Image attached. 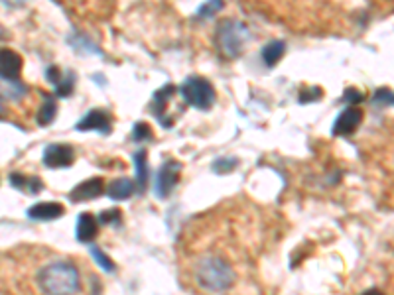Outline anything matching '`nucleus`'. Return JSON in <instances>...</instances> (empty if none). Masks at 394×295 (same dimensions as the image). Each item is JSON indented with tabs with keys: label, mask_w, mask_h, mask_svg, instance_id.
<instances>
[{
	"label": "nucleus",
	"mask_w": 394,
	"mask_h": 295,
	"mask_svg": "<svg viewBox=\"0 0 394 295\" xmlns=\"http://www.w3.org/2000/svg\"><path fill=\"white\" fill-rule=\"evenodd\" d=\"M64 205L55 203V201H44V203H36L28 209V219L32 221H55L60 217H64Z\"/></svg>",
	"instance_id": "obj_12"
},
{
	"label": "nucleus",
	"mask_w": 394,
	"mask_h": 295,
	"mask_svg": "<svg viewBox=\"0 0 394 295\" xmlns=\"http://www.w3.org/2000/svg\"><path fill=\"white\" fill-rule=\"evenodd\" d=\"M42 161H44L46 168H51V170L69 168L75 161V150L69 144H50L44 150Z\"/></svg>",
	"instance_id": "obj_6"
},
{
	"label": "nucleus",
	"mask_w": 394,
	"mask_h": 295,
	"mask_svg": "<svg viewBox=\"0 0 394 295\" xmlns=\"http://www.w3.org/2000/svg\"><path fill=\"white\" fill-rule=\"evenodd\" d=\"M174 93H176V87L172 85V83H165V85L160 87L152 95V98H150V107H148V109H150V112L158 118V123L162 124L164 128H170V126L174 124L168 118V114H165V107H168V102H170V98H172Z\"/></svg>",
	"instance_id": "obj_8"
},
{
	"label": "nucleus",
	"mask_w": 394,
	"mask_h": 295,
	"mask_svg": "<svg viewBox=\"0 0 394 295\" xmlns=\"http://www.w3.org/2000/svg\"><path fill=\"white\" fill-rule=\"evenodd\" d=\"M46 79L55 89V97H69L75 89V73L73 71H62L57 65H50L46 69Z\"/></svg>",
	"instance_id": "obj_9"
},
{
	"label": "nucleus",
	"mask_w": 394,
	"mask_h": 295,
	"mask_svg": "<svg viewBox=\"0 0 394 295\" xmlns=\"http://www.w3.org/2000/svg\"><path fill=\"white\" fill-rule=\"evenodd\" d=\"M225 6V0H207L197 8V18H213L217 12H221Z\"/></svg>",
	"instance_id": "obj_22"
},
{
	"label": "nucleus",
	"mask_w": 394,
	"mask_h": 295,
	"mask_svg": "<svg viewBox=\"0 0 394 295\" xmlns=\"http://www.w3.org/2000/svg\"><path fill=\"white\" fill-rule=\"evenodd\" d=\"M363 295H384L381 292V289H377V287H373V289H367V292H365V294Z\"/></svg>",
	"instance_id": "obj_31"
},
{
	"label": "nucleus",
	"mask_w": 394,
	"mask_h": 295,
	"mask_svg": "<svg viewBox=\"0 0 394 295\" xmlns=\"http://www.w3.org/2000/svg\"><path fill=\"white\" fill-rule=\"evenodd\" d=\"M77 132H101V134H111L113 130V120L111 114L102 109H93L85 116H81V120L75 124Z\"/></svg>",
	"instance_id": "obj_7"
},
{
	"label": "nucleus",
	"mask_w": 394,
	"mask_h": 295,
	"mask_svg": "<svg viewBox=\"0 0 394 295\" xmlns=\"http://www.w3.org/2000/svg\"><path fill=\"white\" fill-rule=\"evenodd\" d=\"M102 193H105V184H102L101 177H91V179H85L77 187H73L69 191V199L73 203H83V201H93V199L101 197Z\"/></svg>",
	"instance_id": "obj_11"
},
{
	"label": "nucleus",
	"mask_w": 394,
	"mask_h": 295,
	"mask_svg": "<svg viewBox=\"0 0 394 295\" xmlns=\"http://www.w3.org/2000/svg\"><path fill=\"white\" fill-rule=\"evenodd\" d=\"M152 138V128L146 123H136L132 128V140L134 142H148Z\"/></svg>",
	"instance_id": "obj_25"
},
{
	"label": "nucleus",
	"mask_w": 394,
	"mask_h": 295,
	"mask_svg": "<svg viewBox=\"0 0 394 295\" xmlns=\"http://www.w3.org/2000/svg\"><path fill=\"white\" fill-rule=\"evenodd\" d=\"M120 211L118 209H107V211H102L101 215H99V224H102V226H107V224H118L120 222Z\"/></svg>",
	"instance_id": "obj_27"
},
{
	"label": "nucleus",
	"mask_w": 394,
	"mask_h": 295,
	"mask_svg": "<svg viewBox=\"0 0 394 295\" xmlns=\"http://www.w3.org/2000/svg\"><path fill=\"white\" fill-rule=\"evenodd\" d=\"M55 114H57V100L51 95H46L42 105L38 109V116H36V123L39 126H50L55 120Z\"/></svg>",
	"instance_id": "obj_21"
},
{
	"label": "nucleus",
	"mask_w": 394,
	"mask_h": 295,
	"mask_svg": "<svg viewBox=\"0 0 394 295\" xmlns=\"http://www.w3.org/2000/svg\"><path fill=\"white\" fill-rule=\"evenodd\" d=\"M179 95L186 100V105L197 111H209L215 102V89L202 75H190L179 85Z\"/></svg>",
	"instance_id": "obj_4"
},
{
	"label": "nucleus",
	"mask_w": 394,
	"mask_h": 295,
	"mask_svg": "<svg viewBox=\"0 0 394 295\" xmlns=\"http://www.w3.org/2000/svg\"><path fill=\"white\" fill-rule=\"evenodd\" d=\"M28 87L18 79H8L0 75V98L2 100H20L26 97Z\"/></svg>",
	"instance_id": "obj_16"
},
{
	"label": "nucleus",
	"mask_w": 394,
	"mask_h": 295,
	"mask_svg": "<svg viewBox=\"0 0 394 295\" xmlns=\"http://www.w3.org/2000/svg\"><path fill=\"white\" fill-rule=\"evenodd\" d=\"M132 193H136V184L128 177H120L115 179L113 184L107 187V195L111 197L113 201H127L132 197Z\"/></svg>",
	"instance_id": "obj_17"
},
{
	"label": "nucleus",
	"mask_w": 394,
	"mask_h": 295,
	"mask_svg": "<svg viewBox=\"0 0 394 295\" xmlns=\"http://www.w3.org/2000/svg\"><path fill=\"white\" fill-rule=\"evenodd\" d=\"M36 283L42 295H79L81 276L73 262L51 260L42 266L36 276Z\"/></svg>",
	"instance_id": "obj_2"
},
{
	"label": "nucleus",
	"mask_w": 394,
	"mask_h": 295,
	"mask_svg": "<svg viewBox=\"0 0 394 295\" xmlns=\"http://www.w3.org/2000/svg\"><path fill=\"white\" fill-rule=\"evenodd\" d=\"M67 44L75 49L79 55H87V53H93V55H101V49L97 48V44H93L89 37L83 36V34H79V32H73V34H69V37H67Z\"/></svg>",
	"instance_id": "obj_20"
},
{
	"label": "nucleus",
	"mask_w": 394,
	"mask_h": 295,
	"mask_svg": "<svg viewBox=\"0 0 394 295\" xmlns=\"http://www.w3.org/2000/svg\"><path fill=\"white\" fill-rule=\"evenodd\" d=\"M132 161H134V172H136V177H134L136 191L144 193V191H146V185H148V177H150V168H148V154H146V150H138V152L132 156Z\"/></svg>",
	"instance_id": "obj_15"
},
{
	"label": "nucleus",
	"mask_w": 394,
	"mask_h": 295,
	"mask_svg": "<svg viewBox=\"0 0 394 295\" xmlns=\"http://www.w3.org/2000/svg\"><path fill=\"white\" fill-rule=\"evenodd\" d=\"M323 95V91L319 87H304L300 91V102H316Z\"/></svg>",
	"instance_id": "obj_28"
},
{
	"label": "nucleus",
	"mask_w": 394,
	"mask_h": 295,
	"mask_svg": "<svg viewBox=\"0 0 394 295\" xmlns=\"http://www.w3.org/2000/svg\"><path fill=\"white\" fill-rule=\"evenodd\" d=\"M99 226H101V224H99V221H97L95 215H91V213L79 215L75 226L77 240L83 242V244H91V242L97 238V234H99Z\"/></svg>",
	"instance_id": "obj_13"
},
{
	"label": "nucleus",
	"mask_w": 394,
	"mask_h": 295,
	"mask_svg": "<svg viewBox=\"0 0 394 295\" xmlns=\"http://www.w3.org/2000/svg\"><path fill=\"white\" fill-rule=\"evenodd\" d=\"M2 4H6V6H10V8H22L28 0H0Z\"/></svg>",
	"instance_id": "obj_30"
},
{
	"label": "nucleus",
	"mask_w": 394,
	"mask_h": 295,
	"mask_svg": "<svg viewBox=\"0 0 394 295\" xmlns=\"http://www.w3.org/2000/svg\"><path fill=\"white\" fill-rule=\"evenodd\" d=\"M10 185L16 187L18 191L22 193H28V195H38L39 191L44 189V184L39 177H28V175H22V173H12L10 175Z\"/></svg>",
	"instance_id": "obj_18"
},
{
	"label": "nucleus",
	"mask_w": 394,
	"mask_h": 295,
	"mask_svg": "<svg viewBox=\"0 0 394 295\" xmlns=\"http://www.w3.org/2000/svg\"><path fill=\"white\" fill-rule=\"evenodd\" d=\"M237 166H239V160H237V158H219V160L213 161L211 170L219 173V175H225V173L235 172Z\"/></svg>",
	"instance_id": "obj_24"
},
{
	"label": "nucleus",
	"mask_w": 394,
	"mask_h": 295,
	"mask_svg": "<svg viewBox=\"0 0 394 295\" xmlns=\"http://www.w3.org/2000/svg\"><path fill=\"white\" fill-rule=\"evenodd\" d=\"M284 53H286V42H282V39H272V42H268L267 46L262 48L260 57H262V62H265L267 67H274V65L284 57Z\"/></svg>",
	"instance_id": "obj_19"
},
{
	"label": "nucleus",
	"mask_w": 394,
	"mask_h": 295,
	"mask_svg": "<svg viewBox=\"0 0 394 295\" xmlns=\"http://www.w3.org/2000/svg\"><path fill=\"white\" fill-rule=\"evenodd\" d=\"M375 105H386V107H394V93L391 89H377L375 97H373Z\"/></svg>",
	"instance_id": "obj_26"
},
{
	"label": "nucleus",
	"mask_w": 394,
	"mask_h": 295,
	"mask_svg": "<svg viewBox=\"0 0 394 295\" xmlns=\"http://www.w3.org/2000/svg\"><path fill=\"white\" fill-rule=\"evenodd\" d=\"M6 114V107H4V102H2V98H0V118Z\"/></svg>",
	"instance_id": "obj_32"
},
{
	"label": "nucleus",
	"mask_w": 394,
	"mask_h": 295,
	"mask_svg": "<svg viewBox=\"0 0 394 295\" xmlns=\"http://www.w3.org/2000/svg\"><path fill=\"white\" fill-rule=\"evenodd\" d=\"M89 250H91V256L95 258V262H97V264L101 266L102 270H105V271H115V268H116L115 262L109 258V256H107V254L102 252L101 248H99V246L91 244Z\"/></svg>",
	"instance_id": "obj_23"
},
{
	"label": "nucleus",
	"mask_w": 394,
	"mask_h": 295,
	"mask_svg": "<svg viewBox=\"0 0 394 295\" xmlns=\"http://www.w3.org/2000/svg\"><path fill=\"white\" fill-rule=\"evenodd\" d=\"M22 67H24V62H22L20 53H16L14 49L8 48L0 49V75H2V77L18 79Z\"/></svg>",
	"instance_id": "obj_14"
},
{
	"label": "nucleus",
	"mask_w": 394,
	"mask_h": 295,
	"mask_svg": "<svg viewBox=\"0 0 394 295\" xmlns=\"http://www.w3.org/2000/svg\"><path fill=\"white\" fill-rule=\"evenodd\" d=\"M341 100H343V102H351V105H359V102L363 100V93H359L357 89H353V87H349V89L345 91V95Z\"/></svg>",
	"instance_id": "obj_29"
},
{
	"label": "nucleus",
	"mask_w": 394,
	"mask_h": 295,
	"mask_svg": "<svg viewBox=\"0 0 394 295\" xmlns=\"http://www.w3.org/2000/svg\"><path fill=\"white\" fill-rule=\"evenodd\" d=\"M363 123V112L357 107H347L343 112H339V116L335 118L331 132L333 136H351L357 128Z\"/></svg>",
	"instance_id": "obj_10"
},
{
	"label": "nucleus",
	"mask_w": 394,
	"mask_h": 295,
	"mask_svg": "<svg viewBox=\"0 0 394 295\" xmlns=\"http://www.w3.org/2000/svg\"><path fill=\"white\" fill-rule=\"evenodd\" d=\"M179 175H181V163L176 160H165L156 177V195L160 199L170 195L178 187Z\"/></svg>",
	"instance_id": "obj_5"
},
{
	"label": "nucleus",
	"mask_w": 394,
	"mask_h": 295,
	"mask_svg": "<svg viewBox=\"0 0 394 295\" xmlns=\"http://www.w3.org/2000/svg\"><path fill=\"white\" fill-rule=\"evenodd\" d=\"M197 252H191L186 258V268L197 289L207 295H227L237 287L241 271L237 260L229 256L227 246L197 244Z\"/></svg>",
	"instance_id": "obj_1"
},
{
	"label": "nucleus",
	"mask_w": 394,
	"mask_h": 295,
	"mask_svg": "<svg viewBox=\"0 0 394 295\" xmlns=\"http://www.w3.org/2000/svg\"><path fill=\"white\" fill-rule=\"evenodd\" d=\"M249 28L239 20H221L215 28V46L227 60H237L249 42Z\"/></svg>",
	"instance_id": "obj_3"
}]
</instances>
